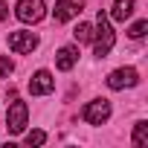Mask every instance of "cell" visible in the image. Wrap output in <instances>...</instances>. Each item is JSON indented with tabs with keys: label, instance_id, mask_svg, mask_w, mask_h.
Listing matches in <instances>:
<instances>
[{
	"label": "cell",
	"instance_id": "6da1fadb",
	"mask_svg": "<svg viewBox=\"0 0 148 148\" xmlns=\"http://www.w3.org/2000/svg\"><path fill=\"white\" fill-rule=\"evenodd\" d=\"M93 55L96 58H105L110 49H113V44H116V35H113V26H110V18H108V12L105 9H99V15H96V29H93Z\"/></svg>",
	"mask_w": 148,
	"mask_h": 148
},
{
	"label": "cell",
	"instance_id": "7a4b0ae2",
	"mask_svg": "<svg viewBox=\"0 0 148 148\" xmlns=\"http://www.w3.org/2000/svg\"><path fill=\"white\" fill-rule=\"evenodd\" d=\"M15 15H18V21H23V23H38V21H44V15H47V3H44V0H18Z\"/></svg>",
	"mask_w": 148,
	"mask_h": 148
},
{
	"label": "cell",
	"instance_id": "3957f363",
	"mask_svg": "<svg viewBox=\"0 0 148 148\" xmlns=\"http://www.w3.org/2000/svg\"><path fill=\"white\" fill-rule=\"evenodd\" d=\"M82 119H84L87 125H105V122L110 119V102H108V99H93V102H87L84 110H82Z\"/></svg>",
	"mask_w": 148,
	"mask_h": 148
},
{
	"label": "cell",
	"instance_id": "277c9868",
	"mask_svg": "<svg viewBox=\"0 0 148 148\" xmlns=\"http://www.w3.org/2000/svg\"><path fill=\"white\" fill-rule=\"evenodd\" d=\"M26 122H29V108H26V102L15 99V102L9 105V113H6L9 134H23V131H26Z\"/></svg>",
	"mask_w": 148,
	"mask_h": 148
},
{
	"label": "cell",
	"instance_id": "5b68a950",
	"mask_svg": "<svg viewBox=\"0 0 148 148\" xmlns=\"http://www.w3.org/2000/svg\"><path fill=\"white\" fill-rule=\"evenodd\" d=\"M139 84V73L134 67H119L108 76V87L110 90H125V87H136Z\"/></svg>",
	"mask_w": 148,
	"mask_h": 148
},
{
	"label": "cell",
	"instance_id": "8992f818",
	"mask_svg": "<svg viewBox=\"0 0 148 148\" xmlns=\"http://www.w3.org/2000/svg\"><path fill=\"white\" fill-rule=\"evenodd\" d=\"M35 47H38V35H35V32H23V29H18V32L9 35V49H12V52L26 55V52H32Z\"/></svg>",
	"mask_w": 148,
	"mask_h": 148
},
{
	"label": "cell",
	"instance_id": "52a82bcc",
	"mask_svg": "<svg viewBox=\"0 0 148 148\" xmlns=\"http://www.w3.org/2000/svg\"><path fill=\"white\" fill-rule=\"evenodd\" d=\"M55 90V79H52V73L49 70H38L35 76L29 79V93L32 96H47Z\"/></svg>",
	"mask_w": 148,
	"mask_h": 148
},
{
	"label": "cell",
	"instance_id": "ba28073f",
	"mask_svg": "<svg viewBox=\"0 0 148 148\" xmlns=\"http://www.w3.org/2000/svg\"><path fill=\"white\" fill-rule=\"evenodd\" d=\"M76 61H79V47H73V44H67V47H61L55 52V67L61 73H70L73 67H76Z\"/></svg>",
	"mask_w": 148,
	"mask_h": 148
},
{
	"label": "cell",
	"instance_id": "9c48e42d",
	"mask_svg": "<svg viewBox=\"0 0 148 148\" xmlns=\"http://www.w3.org/2000/svg\"><path fill=\"white\" fill-rule=\"evenodd\" d=\"M55 21L58 23H64V21H73V18H79V12H82V6H76L73 0H55Z\"/></svg>",
	"mask_w": 148,
	"mask_h": 148
},
{
	"label": "cell",
	"instance_id": "30bf717a",
	"mask_svg": "<svg viewBox=\"0 0 148 148\" xmlns=\"http://www.w3.org/2000/svg\"><path fill=\"white\" fill-rule=\"evenodd\" d=\"M134 6H136V0H116L113 9H110V18L113 21H128L134 15Z\"/></svg>",
	"mask_w": 148,
	"mask_h": 148
},
{
	"label": "cell",
	"instance_id": "8fae6325",
	"mask_svg": "<svg viewBox=\"0 0 148 148\" xmlns=\"http://www.w3.org/2000/svg\"><path fill=\"white\" fill-rule=\"evenodd\" d=\"M145 142H148V122H145V119H139V122L134 125V145H136V148H142Z\"/></svg>",
	"mask_w": 148,
	"mask_h": 148
},
{
	"label": "cell",
	"instance_id": "7c38bea8",
	"mask_svg": "<svg viewBox=\"0 0 148 148\" xmlns=\"http://www.w3.org/2000/svg\"><path fill=\"white\" fill-rule=\"evenodd\" d=\"M73 38H76L79 44H90V41H93V26H90V23H79L76 32H73Z\"/></svg>",
	"mask_w": 148,
	"mask_h": 148
},
{
	"label": "cell",
	"instance_id": "4fadbf2b",
	"mask_svg": "<svg viewBox=\"0 0 148 148\" xmlns=\"http://www.w3.org/2000/svg\"><path fill=\"white\" fill-rule=\"evenodd\" d=\"M12 70H15L12 58H9V55H0V79H9V76H12Z\"/></svg>",
	"mask_w": 148,
	"mask_h": 148
},
{
	"label": "cell",
	"instance_id": "5bb4252c",
	"mask_svg": "<svg viewBox=\"0 0 148 148\" xmlns=\"http://www.w3.org/2000/svg\"><path fill=\"white\" fill-rule=\"evenodd\" d=\"M145 29H148V21H136V23H134V26L128 29V35H131L134 41H139V38L145 35Z\"/></svg>",
	"mask_w": 148,
	"mask_h": 148
},
{
	"label": "cell",
	"instance_id": "9a60e30c",
	"mask_svg": "<svg viewBox=\"0 0 148 148\" xmlns=\"http://www.w3.org/2000/svg\"><path fill=\"white\" fill-rule=\"evenodd\" d=\"M47 142V134L44 131H29L26 134V145H44Z\"/></svg>",
	"mask_w": 148,
	"mask_h": 148
},
{
	"label": "cell",
	"instance_id": "2e32d148",
	"mask_svg": "<svg viewBox=\"0 0 148 148\" xmlns=\"http://www.w3.org/2000/svg\"><path fill=\"white\" fill-rule=\"evenodd\" d=\"M6 18H9V6L0 0V21H6Z\"/></svg>",
	"mask_w": 148,
	"mask_h": 148
},
{
	"label": "cell",
	"instance_id": "e0dca14e",
	"mask_svg": "<svg viewBox=\"0 0 148 148\" xmlns=\"http://www.w3.org/2000/svg\"><path fill=\"white\" fill-rule=\"evenodd\" d=\"M73 3H76V6H82V3H84V0H73Z\"/></svg>",
	"mask_w": 148,
	"mask_h": 148
}]
</instances>
